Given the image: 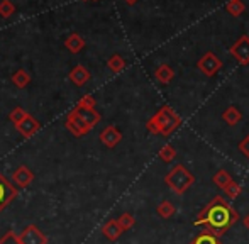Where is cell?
I'll return each mask as SVG.
<instances>
[{
  "mask_svg": "<svg viewBox=\"0 0 249 244\" xmlns=\"http://www.w3.org/2000/svg\"><path fill=\"white\" fill-rule=\"evenodd\" d=\"M197 221L194 222V226H205V229L209 232H212L217 238H222L237 221H239V214L234 209L232 204H229V200H226L224 197L217 195L213 197L202 210L198 212Z\"/></svg>",
  "mask_w": 249,
  "mask_h": 244,
  "instance_id": "1",
  "label": "cell"
},
{
  "mask_svg": "<svg viewBox=\"0 0 249 244\" xmlns=\"http://www.w3.org/2000/svg\"><path fill=\"white\" fill-rule=\"evenodd\" d=\"M181 124V117L175 112L171 107L164 105L154 114L151 119L146 122V129L151 134H158V136H170L171 132H175Z\"/></svg>",
  "mask_w": 249,
  "mask_h": 244,
  "instance_id": "2",
  "label": "cell"
},
{
  "mask_svg": "<svg viewBox=\"0 0 249 244\" xmlns=\"http://www.w3.org/2000/svg\"><path fill=\"white\" fill-rule=\"evenodd\" d=\"M164 183H166V187L170 188L173 193L183 195L185 192L195 183V176H194V173L188 172L187 166L178 163V165H175L173 168L166 173Z\"/></svg>",
  "mask_w": 249,
  "mask_h": 244,
  "instance_id": "3",
  "label": "cell"
},
{
  "mask_svg": "<svg viewBox=\"0 0 249 244\" xmlns=\"http://www.w3.org/2000/svg\"><path fill=\"white\" fill-rule=\"evenodd\" d=\"M197 68L207 76V78H212V76H215L217 73L220 71L222 61H220L219 58H217V54H213L212 51H207V53L197 61Z\"/></svg>",
  "mask_w": 249,
  "mask_h": 244,
  "instance_id": "4",
  "label": "cell"
},
{
  "mask_svg": "<svg viewBox=\"0 0 249 244\" xmlns=\"http://www.w3.org/2000/svg\"><path fill=\"white\" fill-rule=\"evenodd\" d=\"M17 195H19V188L10 183L9 180L0 173V212H2L7 205L12 204L17 198Z\"/></svg>",
  "mask_w": 249,
  "mask_h": 244,
  "instance_id": "5",
  "label": "cell"
},
{
  "mask_svg": "<svg viewBox=\"0 0 249 244\" xmlns=\"http://www.w3.org/2000/svg\"><path fill=\"white\" fill-rule=\"evenodd\" d=\"M19 239L22 244H48V236L34 224L26 226L19 232Z\"/></svg>",
  "mask_w": 249,
  "mask_h": 244,
  "instance_id": "6",
  "label": "cell"
},
{
  "mask_svg": "<svg viewBox=\"0 0 249 244\" xmlns=\"http://www.w3.org/2000/svg\"><path fill=\"white\" fill-rule=\"evenodd\" d=\"M229 51L239 65H249V36H241Z\"/></svg>",
  "mask_w": 249,
  "mask_h": 244,
  "instance_id": "7",
  "label": "cell"
},
{
  "mask_svg": "<svg viewBox=\"0 0 249 244\" xmlns=\"http://www.w3.org/2000/svg\"><path fill=\"white\" fill-rule=\"evenodd\" d=\"M65 125H66V129H68V131L71 132L73 136H75V138H82V136L89 134V132L92 131V129H90L89 125L85 124V122L80 119L78 116H75L71 110H70L68 116H66Z\"/></svg>",
  "mask_w": 249,
  "mask_h": 244,
  "instance_id": "8",
  "label": "cell"
},
{
  "mask_svg": "<svg viewBox=\"0 0 249 244\" xmlns=\"http://www.w3.org/2000/svg\"><path fill=\"white\" fill-rule=\"evenodd\" d=\"M122 141V132L119 131L115 125H107L104 131L100 132V142L105 148L112 149Z\"/></svg>",
  "mask_w": 249,
  "mask_h": 244,
  "instance_id": "9",
  "label": "cell"
},
{
  "mask_svg": "<svg viewBox=\"0 0 249 244\" xmlns=\"http://www.w3.org/2000/svg\"><path fill=\"white\" fill-rule=\"evenodd\" d=\"M34 180V173L27 168L26 165H20L14 170L12 173V182L16 183L17 188H27Z\"/></svg>",
  "mask_w": 249,
  "mask_h": 244,
  "instance_id": "10",
  "label": "cell"
},
{
  "mask_svg": "<svg viewBox=\"0 0 249 244\" xmlns=\"http://www.w3.org/2000/svg\"><path fill=\"white\" fill-rule=\"evenodd\" d=\"M16 129H17V132H19L20 136H24L26 139H29V138H33V136L41 129V122L37 121L36 117H33L29 114V116H27L26 119L20 122L19 125H16Z\"/></svg>",
  "mask_w": 249,
  "mask_h": 244,
  "instance_id": "11",
  "label": "cell"
},
{
  "mask_svg": "<svg viewBox=\"0 0 249 244\" xmlns=\"http://www.w3.org/2000/svg\"><path fill=\"white\" fill-rule=\"evenodd\" d=\"M71 112L75 114V116H78L80 119H82L83 122H85L87 125H89L90 129H93L97 124L100 122V114L97 112L95 109H85V107H78L76 105L75 109H71Z\"/></svg>",
  "mask_w": 249,
  "mask_h": 244,
  "instance_id": "12",
  "label": "cell"
},
{
  "mask_svg": "<svg viewBox=\"0 0 249 244\" xmlns=\"http://www.w3.org/2000/svg\"><path fill=\"white\" fill-rule=\"evenodd\" d=\"M68 78H70V82H73V85L83 87V85H87V82L90 80V71L83 65H76L75 68L70 71Z\"/></svg>",
  "mask_w": 249,
  "mask_h": 244,
  "instance_id": "13",
  "label": "cell"
},
{
  "mask_svg": "<svg viewBox=\"0 0 249 244\" xmlns=\"http://www.w3.org/2000/svg\"><path fill=\"white\" fill-rule=\"evenodd\" d=\"M122 232L124 231H122V227L119 226L117 219H110V221H107L102 226V234H104L108 241H117L122 236Z\"/></svg>",
  "mask_w": 249,
  "mask_h": 244,
  "instance_id": "14",
  "label": "cell"
},
{
  "mask_svg": "<svg viewBox=\"0 0 249 244\" xmlns=\"http://www.w3.org/2000/svg\"><path fill=\"white\" fill-rule=\"evenodd\" d=\"M154 78L161 83V85H168L171 80L175 78V70L170 65H160L154 71Z\"/></svg>",
  "mask_w": 249,
  "mask_h": 244,
  "instance_id": "15",
  "label": "cell"
},
{
  "mask_svg": "<svg viewBox=\"0 0 249 244\" xmlns=\"http://www.w3.org/2000/svg\"><path fill=\"white\" fill-rule=\"evenodd\" d=\"M65 46H66V50L71 51V53H80V51L85 48V39H83L78 33H73L65 39Z\"/></svg>",
  "mask_w": 249,
  "mask_h": 244,
  "instance_id": "16",
  "label": "cell"
},
{
  "mask_svg": "<svg viewBox=\"0 0 249 244\" xmlns=\"http://www.w3.org/2000/svg\"><path fill=\"white\" fill-rule=\"evenodd\" d=\"M222 119L227 125H236L243 121V114H241V110L237 109V107L231 105L222 112Z\"/></svg>",
  "mask_w": 249,
  "mask_h": 244,
  "instance_id": "17",
  "label": "cell"
},
{
  "mask_svg": "<svg viewBox=\"0 0 249 244\" xmlns=\"http://www.w3.org/2000/svg\"><path fill=\"white\" fill-rule=\"evenodd\" d=\"M156 212H158V215H160L161 219H171L175 214H177V207H175L173 202L163 200V202H160V204H158Z\"/></svg>",
  "mask_w": 249,
  "mask_h": 244,
  "instance_id": "18",
  "label": "cell"
},
{
  "mask_svg": "<svg viewBox=\"0 0 249 244\" xmlns=\"http://www.w3.org/2000/svg\"><path fill=\"white\" fill-rule=\"evenodd\" d=\"M10 80H12V83L17 87V88H26V87L31 83V75L26 71V70H17V71L12 73Z\"/></svg>",
  "mask_w": 249,
  "mask_h": 244,
  "instance_id": "19",
  "label": "cell"
},
{
  "mask_svg": "<svg viewBox=\"0 0 249 244\" xmlns=\"http://www.w3.org/2000/svg\"><path fill=\"white\" fill-rule=\"evenodd\" d=\"M232 180H234L232 175H231V173L227 172V170H219V172H217L215 175L212 176L213 185H215V187H219L220 190H224V188H226L227 185L232 182Z\"/></svg>",
  "mask_w": 249,
  "mask_h": 244,
  "instance_id": "20",
  "label": "cell"
},
{
  "mask_svg": "<svg viewBox=\"0 0 249 244\" xmlns=\"http://www.w3.org/2000/svg\"><path fill=\"white\" fill-rule=\"evenodd\" d=\"M107 66L112 73H121V71H124V68H125V60L121 54H112L107 61Z\"/></svg>",
  "mask_w": 249,
  "mask_h": 244,
  "instance_id": "21",
  "label": "cell"
},
{
  "mask_svg": "<svg viewBox=\"0 0 249 244\" xmlns=\"http://www.w3.org/2000/svg\"><path fill=\"white\" fill-rule=\"evenodd\" d=\"M190 244H222V243H220V238L213 236L212 232L203 231V232H200V234Z\"/></svg>",
  "mask_w": 249,
  "mask_h": 244,
  "instance_id": "22",
  "label": "cell"
},
{
  "mask_svg": "<svg viewBox=\"0 0 249 244\" xmlns=\"http://www.w3.org/2000/svg\"><path fill=\"white\" fill-rule=\"evenodd\" d=\"M226 9H227V12H229L231 16L239 17V16H243V14H244V10H246V5H244L241 0H229V3L226 5Z\"/></svg>",
  "mask_w": 249,
  "mask_h": 244,
  "instance_id": "23",
  "label": "cell"
},
{
  "mask_svg": "<svg viewBox=\"0 0 249 244\" xmlns=\"http://www.w3.org/2000/svg\"><path fill=\"white\" fill-rule=\"evenodd\" d=\"M117 222H119V226L122 227V231L125 232V231H129V229H132L136 226V217L132 214H129V212H124V214L119 215Z\"/></svg>",
  "mask_w": 249,
  "mask_h": 244,
  "instance_id": "24",
  "label": "cell"
},
{
  "mask_svg": "<svg viewBox=\"0 0 249 244\" xmlns=\"http://www.w3.org/2000/svg\"><path fill=\"white\" fill-rule=\"evenodd\" d=\"M158 156H160V159H163L164 163H170L177 158V149H175V146H171V144H164L163 148L160 149Z\"/></svg>",
  "mask_w": 249,
  "mask_h": 244,
  "instance_id": "25",
  "label": "cell"
},
{
  "mask_svg": "<svg viewBox=\"0 0 249 244\" xmlns=\"http://www.w3.org/2000/svg\"><path fill=\"white\" fill-rule=\"evenodd\" d=\"M224 193H226L227 197L231 198V200H236V198L241 197V193H243V187H241V185L237 183L236 180H232V182H231L226 188H224Z\"/></svg>",
  "mask_w": 249,
  "mask_h": 244,
  "instance_id": "26",
  "label": "cell"
},
{
  "mask_svg": "<svg viewBox=\"0 0 249 244\" xmlns=\"http://www.w3.org/2000/svg\"><path fill=\"white\" fill-rule=\"evenodd\" d=\"M27 116H29V114H27L26 110L22 109V107H16V109H14L12 112L9 114V121L12 122L14 125H19Z\"/></svg>",
  "mask_w": 249,
  "mask_h": 244,
  "instance_id": "27",
  "label": "cell"
},
{
  "mask_svg": "<svg viewBox=\"0 0 249 244\" xmlns=\"http://www.w3.org/2000/svg\"><path fill=\"white\" fill-rule=\"evenodd\" d=\"M12 14H16V5H14L10 0H2V2H0V17L9 19Z\"/></svg>",
  "mask_w": 249,
  "mask_h": 244,
  "instance_id": "28",
  "label": "cell"
},
{
  "mask_svg": "<svg viewBox=\"0 0 249 244\" xmlns=\"http://www.w3.org/2000/svg\"><path fill=\"white\" fill-rule=\"evenodd\" d=\"M0 244H22L19 239V234H16L14 231H7L5 234L0 238Z\"/></svg>",
  "mask_w": 249,
  "mask_h": 244,
  "instance_id": "29",
  "label": "cell"
},
{
  "mask_svg": "<svg viewBox=\"0 0 249 244\" xmlns=\"http://www.w3.org/2000/svg\"><path fill=\"white\" fill-rule=\"evenodd\" d=\"M76 105L85 107V109H95L97 102H95V99H93L92 95H85V97H82V99L78 100V104H76Z\"/></svg>",
  "mask_w": 249,
  "mask_h": 244,
  "instance_id": "30",
  "label": "cell"
},
{
  "mask_svg": "<svg viewBox=\"0 0 249 244\" xmlns=\"http://www.w3.org/2000/svg\"><path fill=\"white\" fill-rule=\"evenodd\" d=\"M237 148H239V151L243 153V155L249 159V134L243 139V141L239 142V146H237Z\"/></svg>",
  "mask_w": 249,
  "mask_h": 244,
  "instance_id": "31",
  "label": "cell"
},
{
  "mask_svg": "<svg viewBox=\"0 0 249 244\" xmlns=\"http://www.w3.org/2000/svg\"><path fill=\"white\" fill-rule=\"evenodd\" d=\"M243 224H244V227L249 231V214L246 215V217H243Z\"/></svg>",
  "mask_w": 249,
  "mask_h": 244,
  "instance_id": "32",
  "label": "cell"
},
{
  "mask_svg": "<svg viewBox=\"0 0 249 244\" xmlns=\"http://www.w3.org/2000/svg\"><path fill=\"white\" fill-rule=\"evenodd\" d=\"M125 3H127V5H134V3H138L139 0H124Z\"/></svg>",
  "mask_w": 249,
  "mask_h": 244,
  "instance_id": "33",
  "label": "cell"
}]
</instances>
